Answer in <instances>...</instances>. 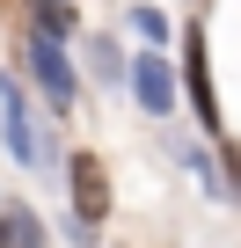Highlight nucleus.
<instances>
[{
  "mask_svg": "<svg viewBox=\"0 0 241 248\" xmlns=\"http://www.w3.org/2000/svg\"><path fill=\"white\" fill-rule=\"evenodd\" d=\"M0 248H44V226L30 212H0Z\"/></svg>",
  "mask_w": 241,
  "mask_h": 248,
  "instance_id": "0eeeda50",
  "label": "nucleus"
},
{
  "mask_svg": "<svg viewBox=\"0 0 241 248\" xmlns=\"http://www.w3.org/2000/svg\"><path fill=\"white\" fill-rule=\"evenodd\" d=\"M0 124H8V154H15L22 168H44V161H51V154H44V132H37V117H30V102H22L15 80H0Z\"/></svg>",
  "mask_w": 241,
  "mask_h": 248,
  "instance_id": "f257e3e1",
  "label": "nucleus"
},
{
  "mask_svg": "<svg viewBox=\"0 0 241 248\" xmlns=\"http://www.w3.org/2000/svg\"><path fill=\"white\" fill-rule=\"evenodd\" d=\"M30 73H37V88H44V102H51V109H66V102H73V66H66L59 37H30Z\"/></svg>",
  "mask_w": 241,
  "mask_h": 248,
  "instance_id": "7ed1b4c3",
  "label": "nucleus"
},
{
  "mask_svg": "<svg viewBox=\"0 0 241 248\" xmlns=\"http://www.w3.org/2000/svg\"><path fill=\"white\" fill-rule=\"evenodd\" d=\"M183 95H190L197 124L219 139V95H212V66H205V30H190V37H183Z\"/></svg>",
  "mask_w": 241,
  "mask_h": 248,
  "instance_id": "f03ea898",
  "label": "nucleus"
},
{
  "mask_svg": "<svg viewBox=\"0 0 241 248\" xmlns=\"http://www.w3.org/2000/svg\"><path fill=\"white\" fill-rule=\"evenodd\" d=\"M30 15H37V37H59V44L80 30L73 22V0H30Z\"/></svg>",
  "mask_w": 241,
  "mask_h": 248,
  "instance_id": "423d86ee",
  "label": "nucleus"
},
{
  "mask_svg": "<svg viewBox=\"0 0 241 248\" xmlns=\"http://www.w3.org/2000/svg\"><path fill=\"white\" fill-rule=\"evenodd\" d=\"M73 212H80V226H95L110 212V175L95 154H73Z\"/></svg>",
  "mask_w": 241,
  "mask_h": 248,
  "instance_id": "39448f33",
  "label": "nucleus"
},
{
  "mask_svg": "<svg viewBox=\"0 0 241 248\" xmlns=\"http://www.w3.org/2000/svg\"><path fill=\"white\" fill-rule=\"evenodd\" d=\"M132 95H139V109H154V117H168V109H176V73H168V59H161V51H146V59L132 66Z\"/></svg>",
  "mask_w": 241,
  "mask_h": 248,
  "instance_id": "20e7f679",
  "label": "nucleus"
},
{
  "mask_svg": "<svg viewBox=\"0 0 241 248\" xmlns=\"http://www.w3.org/2000/svg\"><path fill=\"white\" fill-rule=\"evenodd\" d=\"M132 22H139V37H146V44H161V37H168V15H161V8H139Z\"/></svg>",
  "mask_w": 241,
  "mask_h": 248,
  "instance_id": "6e6552de",
  "label": "nucleus"
}]
</instances>
